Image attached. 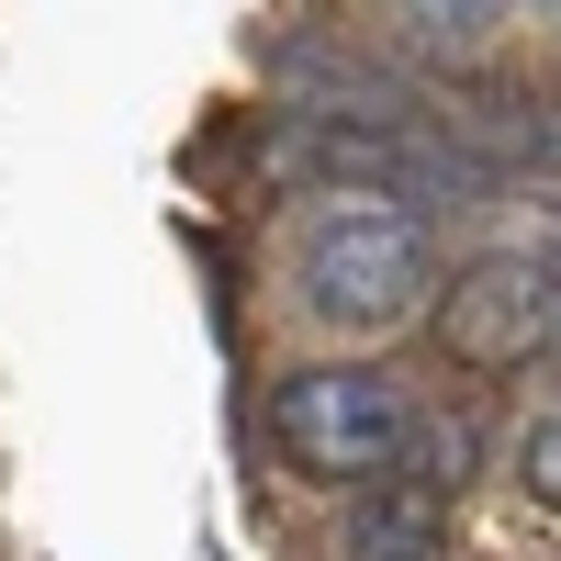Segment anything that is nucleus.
<instances>
[{
  "instance_id": "nucleus-1",
  "label": "nucleus",
  "mask_w": 561,
  "mask_h": 561,
  "mask_svg": "<svg viewBox=\"0 0 561 561\" xmlns=\"http://www.w3.org/2000/svg\"><path fill=\"white\" fill-rule=\"evenodd\" d=\"M293 293L314 325L337 337H382L415 304L438 293V237L415 203H382V192H337L293 225Z\"/></svg>"
},
{
  "instance_id": "nucleus-2",
  "label": "nucleus",
  "mask_w": 561,
  "mask_h": 561,
  "mask_svg": "<svg viewBox=\"0 0 561 561\" xmlns=\"http://www.w3.org/2000/svg\"><path fill=\"white\" fill-rule=\"evenodd\" d=\"M270 438L293 449V472L314 483H382L404 472V438H415V404L393 370H293V382L270 393Z\"/></svg>"
},
{
  "instance_id": "nucleus-3",
  "label": "nucleus",
  "mask_w": 561,
  "mask_h": 561,
  "mask_svg": "<svg viewBox=\"0 0 561 561\" xmlns=\"http://www.w3.org/2000/svg\"><path fill=\"white\" fill-rule=\"evenodd\" d=\"M438 337H449L460 370H528L539 348H561V270L550 259H505V248L449 270Z\"/></svg>"
},
{
  "instance_id": "nucleus-4",
  "label": "nucleus",
  "mask_w": 561,
  "mask_h": 561,
  "mask_svg": "<svg viewBox=\"0 0 561 561\" xmlns=\"http://www.w3.org/2000/svg\"><path fill=\"white\" fill-rule=\"evenodd\" d=\"M438 550H449V494H438V483H415V472L359 483V505H348V561H438Z\"/></svg>"
},
{
  "instance_id": "nucleus-5",
  "label": "nucleus",
  "mask_w": 561,
  "mask_h": 561,
  "mask_svg": "<svg viewBox=\"0 0 561 561\" xmlns=\"http://www.w3.org/2000/svg\"><path fill=\"white\" fill-rule=\"evenodd\" d=\"M472 415H415V438H404V472L415 483H438V494H460V472H472Z\"/></svg>"
},
{
  "instance_id": "nucleus-6",
  "label": "nucleus",
  "mask_w": 561,
  "mask_h": 561,
  "mask_svg": "<svg viewBox=\"0 0 561 561\" xmlns=\"http://www.w3.org/2000/svg\"><path fill=\"white\" fill-rule=\"evenodd\" d=\"M382 12L415 34V45H483L505 23V0H382Z\"/></svg>"
},
{
  "instance_id": "nucleus-7",
  "label": "nucleus",
  "mask_w": 561,
  "mask_h": 561,
  "mask_svg": "<svg viewBox=\"0 0 561 561\" xmlns=\"http://www.w3.org/2000/svg\"><path fill=\"white\" fill-rule=\"evenodd\" d=\"M505 460H517V494L561 517V415H528V427H517V449H505Z\"/></svg>"
},
{
  "instance_id": "nucleus-8",
  "label": "nucleus",
  "mask_w": 561,
  "mask_h": 561,
  "mask_svg": "<svg viewBox=\"0 0 561 561\" xmlns=\"http://www.w3.org/2000/svg\"><path fill=\"white\" fill-rule=\"evenodd\" d=\"M539 12H561V0H539Z\"/></svg>"
}]
</instances>
